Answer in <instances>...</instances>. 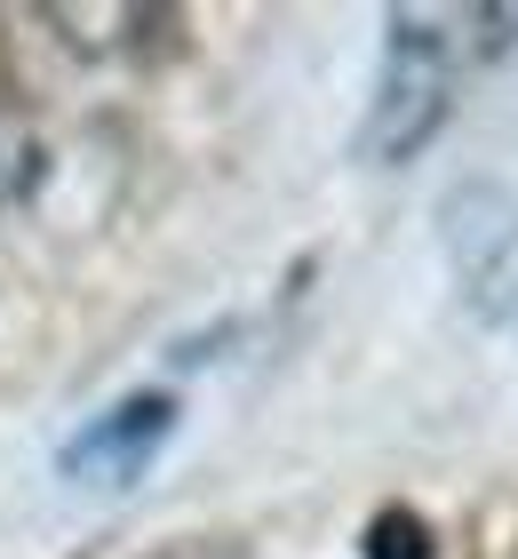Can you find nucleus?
<instances>
[{"instance_id": "f257e3e1", "label": "nucleus", "mask_w": 518, "mask_h": 559, "mask_svg": "<svg viewBox=\"0 0 518 559\" xmlns=\"http://www.w3.org/2000/svg\"><path fill=\"white\" fill-rule=\"evenodd\" d=\"M447 24L455 16H438V9H391L383 72H375L368 120H359V160L399 168L438 136V120L455 105V48H462Z\"/></svg>"}, {"instance_id": "f03ea898", "label": "nucleus", "mask_w": 518, "mask_h": 559, "mask_svg": "<svg viewBox=\"0 0 518 559\" xmlns=\"http://www.w3.org/2000/svg\"><path fill=\"white\" fill-rule=\"evenodd\" d=\"M438 240H447V264L471 296V312L495 328H518V192L462 185L438 209Z\"/></svg>"}, {"instance_id": "7ed1b4c3", "label": "nucleus", "mask_w": 518, "mask_h": 559, "mask_svg": "<svg viewBox=\"0 0 518 559\" xmlns=\"http://www.w3.org/2000/svg\"><path fill=\"white\" fill-rule=\"evenodd\" d=\"M168 431H176V400L168 392H128L81 431V440H64L57 464H64L72 488H136L152 472V455L168 448Z\"/></svg>"}, {"instance_id": "20e7f679", "label": "nucleus", "mask_w": 518, "mask_h": 559, "mask_svg": "<svg viewBox=\"0 0 518 559\" xmlns=\"http://www.w3.org/2000/svg\"><path fill=\"white\" fill-rule=\"evenodd\" d=\"M462 24H471V48H479V57H495V48L518 40V9H462Z\"/></svg>"}, {"instance_id": "39448f33", "label": "nucleus", "mask_w": 518, "mask_h": 559, "mask_svg": "<svg viewBox=\"0 0 518 559\" xmlns=\"http://www.w3.org/2000/svg\"><path fill=\"white\" fill-rule=\"evenodd\" d=\"M368 551H375V559H423V527H414L407 512H391V520H375Z\"/></svg>"}]
</instances>
